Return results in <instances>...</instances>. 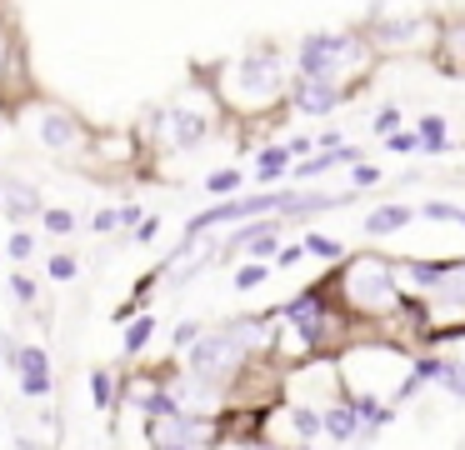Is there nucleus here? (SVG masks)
<instances>
[{"instance_id":"obj_27","label":"nucleus","mask_w":465,"mask_h":450,"mask_svg":"<svg viewBox=\"0 0 465 450\" xmlns=\"http://www.w3.org/2000/svg\"><path fill=\"white\" fill-rule=\"evenodd\" d=\"M81 225L91 230V235H115V230H121V220H115V205H101V210H91Z\"/></svg>"},{"instance_id":"obj_39","label":"nucleus","mask_w":465,"mask_h":450,"mask_svg":"<svg viewBox=\"0 0 465 450\" xmlns=\"http://www.w3.org/2000/svg\"><path fill=\"white\" fill-rule=\"evenodd\" d=\"M0 130H5V115H0Z\"/></svg>"},{"instance_id":"obj_37","label":"nucleus","mask_w":465,"mask_h":450,"mask_svg":"<svg viewBox=\"0 0 465 450\" xmlns=\"http://www.w3.org/2000/svg\"><path fill=\"white\" fill-rule=\"evenodd\" d=\"M11 355H15V335L11 330H0V365H11Z\"/></svg>"},{"instance_id":"obj_2","label":"nucleus","mask_w":465,"mask_h":450,"mask_svg":"<svg viewBox=\"0 0 465 450\" xmlns=\"http://www.w3.org/2000/svg\"><path fill=\"white\" fill-rule=\"evenodd\" d=\"M285 55L271 45L261 50H241L235 60H225L221 70H215V100H221L225 110H235V115H261V110H271L275 100H285Z\"/></svg>"},{"instance_id":"obj_24","label":"nucleus","mask_w":465,"mask_h":450,"mask_svg":"<svg viewBox=\"0 0 465 450\" xmlns=\"http://www.w3.org/2000/svg\"><path fill=\"white\" fill-rule=\"evenodd\" d=\"M265 280H271V260H241L235 275H231V285L235 290H261Z\"/></svg>"},{"instance_id":"obj_22","label":"nucleus","mask_w":465,"mask_h":450,"mask_svg":"<svg viewBox=\"0 0 465 450\" xmlns=\"http://www.w3.org/2000/svg\"><path fill=\"white\" fill-rule=\"evenodd\" d=\"M241 185H245V170H235V165H221V170L205 175V195H215V200L241 195Z\"/></svg>"},{"instance_id":"obj_6","label":"nucleus","mask_w":465,"mask_h":450,"mask_svg":"<svg viewBox=\"0 0 465 450\" xmlns=\"http://www.w3.org/2000/svg\"><path fill=\"white\" fill-rule=\"evenodd\" d=\"M31 135H35V145L51 150V155H81V150L91 145V130L81 125V115L55 105V100H45L31 115Z\"/></svg>"},{"instance_id":"obj_36","label":"nucleus","mask_w":465,"mask_h":450,"mask_svg":"<svg viewBox=\"0 0 465 450\" xmlns=\"http://www.w3.org/2000/svg\"><path fill=\"white\" fill-rule=\"evenodd\" d=\"M115 220H121V230H135L145 220V210L141 205H115Z\"/></svg>"},{"instance_id":"obj_5","label":"nucleus","mask_w":465,"mask_h":450,"mask_svg":"<svg viewBox=\"0 0 465 450\" xmlns=\"http://www.w3.org/2000/svg\"><path fill=\"white\" fill-rule=\"evenodd\" d=\"M145 450H221L225 425L211 415H171V420H141Z\"/></svg>"},{"instance_id":"obj_12","label":"nucleus","mask_w":465,"mask_h":450,"mask_svg":"<svg viewBox=\"0 0 465 450\" xmlns=\"http://www.w3.org/2000/svg\"><path fill=\"white\" fill-rule=\"evenodd\" d=\"M155 340H161V320H155V310L131 315V320L121 325V360H145Z\"/></svg>"},{"instance_id":"obj_20","label":"nucleus","mask_w":465,"mask_h":450,"mask_svg":"<svg viewBox=\"0 0 465 450\" xmlns=\"http://www.w3.org/2000/svg\"><path fill=\"white\" fill-rule=\"evenodd\" d=\"M35 220H41V230H45V235H55V240H65V235H75V230H81V215H75V210H65V205H45Z\"/></svg>"},{"instance_id":"obj_28","label":"nucleus","mask_w":465,"mask_h":450,"mask_svg":"<svg viewBox=\"0 0 465 450\" xmlns=\"http://www.w3.org/2000/svg\"><path fill=\"white\" fill-rule=\"evenodd\" d=\"M381 180H385V170L371 165V160H355L351 165V190H371V185H381Z\"/></svg>"},{"instance_id":"obj_13","label":"nucleus","mask_w":465,"mask_h":450,"mask_svg":"<svg viewBox=\"0 0 465 450\" xmlns=\"http://www.w3.org/2000/svg\"><path fill=\"white\" fill-rule=\"evenodd\" d=\"M415 220V210L411 205H401V200H391V205H375V210H365V220H361V230L371 240H381V235H395V230H405Z\"/></svg>"},{"instance_id":"obj_7","label":"nucleus","mask_w":465,"mask_h":450,"mask_svg":"<svg viewBox=\"0 0 465 450\" xmlns=\"http://www.w3.org/2000/svg\"><path fill=\"white\" fill-rule=\"evenodd\" d=\"M351 95H355V90L335 85V80H305V75H295L291 85H285V100H291L295 115H315V120L331 115V110H341Z\"/></svg>"},{"instance_id":"obj_14","label":"nucleus","mask_w":465,"mask_h":450,"mask_svg":"<svg viewBox=\"0 0 465 450\" xmlns=\"http://www.w3.org/2000/svg\"><path fill=\"white\" fill-rule=\"evenodd\" d=\"M291 175V150L285 145H261L255 150V190H275Z\"/></svg>"},{"instance_id":"obj_35","label":"nucleus","mask_w":465,"mask_h":450,"mask_svg":"<svg viewBox=\"0 0 465 450\" xmlns=\"http://www.w3.org/2000/svg\"><path fill=\"white\" fill-rule=\"evenodd\" d=\"M131 235H135V245H155V235H161V215H145Z\"/></svg>"},{"instance_id":"obj_15","label":"nucleus","mask_w":465,"mask_h":450,"mask_svg":"<svg viewBox=\"0 0 465 450\" xmlns=\"http://www.w3.org/2000/svg\"><path fill=\"white\" fill-rule=\"evenodd\" d=\"M11 375H51L55 370V360H51V350L41 345V340H15V355H11Z\"/></svg>"},{"instance_id":"obj_16","label":"nucleus","mask_w":465,"mask_h":450,"mask_svg":"<svg viewBox=\"0 0 465 450\" xmlns=\"http://www.w3.org/2000/svg\"><path fill=\"white\" fill-rule=\"evenodd\" d=\"M201 330H205V320H195V315H181L171 330H161V340H165V355H171V360H181L185 350H191L195 340H201Z\"/></svg>"},{"instance_id":"obj_10","label":"nucleus","mask_w":465,"mask_h":450,"mask_svg":"<svg viewBox=\"0 0 465 450\" xmlns=\"http://www.w3.org/2000/svg\"><path fill=\"white\" fill-rule=\"evenodd\" d=\"M85 395H91V405L101 415H115L125 400V370L121 365H91L85 370Z\"/></svg>"},{"instance_id":"obj_29","label":"nucleus","mask_w":465,"mask_h":450,"mask_svg":"<svg viewBox=\"0 0 465 450\" xmlns=\"http://www.w3.org/2000/svg\"><path fill=\"white\" fill-rule=\"evenodd\" d=\"M305 260V250H301V240H281V250L271 255V270H295Z\"/></svg>"},{"instance_id":"obj_38","label":"nucleus","mask_w":465,"mask_h":450,"mask_svg":"<svg viewBox=\"0 0 465 450\" xmlns=\"http://www.w3.org/2000/svg\"><path fill=\"white\" fill-rule=\"evenodd\" d=\"M455 225H465V210H455Z\"/></svg>"},{"instance_id":"obj_25","label":"nucleus","mask_w":465,"mask_h":450,"mask_svg":"<svg viewBox=\"0 0 465 450\" xmlns=\"http://www.w3.org/2000/svg\"><path fill=\"white\" fill-rule=\"evenodd\" d=\"M45 275H51L55 285H71V280L81 275V260H75L71 250H51V255H45Z\"/></svg>"},{"instance_id":"obj_33","label":"nucleus","mask_w":465,"mask_h":450,"mask_svg":"<svg viewBox=\"0 0 465 450\" xmlns=\"http://www.w3.org/2000/svg\"><path fill=\"white\" fill-rule=\"evenodd\" d=\"M15 45H11V35H5V25H0V85H5V80H11V70H15Z\"/></svg>"},{"instance_id":"obj_9","label":"nucleus","mask_w":465,"mask_h":450,"mask_svg":"<svg viewBox=\"0 0 465 450\" xmlns=\"http://www.w3.org/2000/svg\"><path fill=\"white\" fill-rule=\"evenodd\" d=\"M321 435L335 440V445H355V440H361V415H355V405L345 400V390H335L321 405Z\"/></svg>"},{"instance_id":"obj_4","label":"nucleus","mask_w":465,"mask_h":450,"mask_svg":"<svg viewBox=\"0 0 465 450\" xmlns=\"http://www.w3.org/2000/svg\"><path fill=\"white\" fill-rule=\"evenodd\" d=\"M211 135H215V115L211 105H195V100H171L151 115V140L161 150H175V155L201 150Z\"/></svg>"},{"instance_id":"obj_23","label":"nucleus","mask_w":465,"mask_h":450,"mask_svg":"<svg viewBox=\"0 0 465 450\" xmlns=\"http://www.w3.org/2000/svg\"><path fill=\"white\" fill-rule=\"evenodd\" d=\"M15 395L31 400V405L55 400V370H51V375H15Z\"/></svg>"},{"instance_id":"obj_34","label":"nucleus","mask_w":465,"mask_h":450,"mask_svg":"<svg viewBox=\"0 0 465 450\" xmlns=\"http://www.w3.org/2000/svg\"><path fill=\"white\" fill-rule=\"evenodd\" d=\"M241 450H295V445H285V440H271L265 430H255V435H241Z\"/></svg>"},{"instance_id":"obj_30","label":"nucleus","mask_w":465,"mask_h":450,"mask_svg":"<svg viewBox=\"0 0 465 450\" xmlns=\"http://www.w3.org/2000/svg\"><path fill=\"white\" fill-rule=\"evenodd\" d=\"M371 130H375V135H391V130H401V110H395V105H381V110H375V120H371Z\"/></svg>"},{"instance_id":"obj_18","label":"nucleus","mask_w":465,"mask_h":450,"mask_svg":"<svg viewBox=\"0 0 465 450\" xmlns=\"http://www.w3.org/2000/svg\"><path fill=\"white\" fill-rule=\"evenodd\" d=\"M5 295H11L15 310H35V305H41V280L25 275V270H11V280H5Z\"/></svg>"},{"instance_id":"obj_8","label":"nucleus","mask_w":465,"mask_h":450,"mask_svg":"<svg viewBox=\"0 0 465 450\" xmlns=\"http://www.w3.org/2000/svg\"><path fill=\"white\" fill-rule=\"evenodd\" d=\"M0 210H5L11 225H31V220L45 210V195L21 175H0Z\"/></svg>"},{"instance_id":"obj_19","label":"nucleus","mask_w":465,"mask_h":450,"mask_svg":"<svg viewBox=\"0 0 465 450\" xmlns=\"http://www.w3.org/2000/svg\"><path fill=\"white\" fill-rule=\"evenodd\" d=\"M301 250H305L311 260H325V265H341V260H345V245H341L335 235H321V230H305V235H301Z\"/></svg>"},{"instance_id":"obj_32","label":"nucleus","mask_w":465,"mask_h":450,"mask_svg":"<svg viewBox=\"0 0 465 450\" xmlns=\"http://www.w3.org/2000/svg\"><path fill=\"white\" fill-rule=\"evenodd\" d=\"M385 150H395V155H411V150H420V140H415V130H391V135H385Z\"/></svg>"},{"instance_id":"obj_17","label":"nucleus","mask_w":465,"mask_h":450,"mask_svg":"<svg viewBox=\"0 0 465 450\" xmlns=\"http://www.w3.org/2000/svg\"><path fill=\"white\" fill-rule=\"evenodd\" d=\"M0 260H11L15 270H21L25 260H35V230L31 225H11V235H5V245H0Z\"/></svg>"},{"instance_id":"obj_26","label":"nucleus","mask_w":465,"mask_h":450,"mask_svg":"<svg viewBox=\"0 0 465 450\" xmlns=\"http://www.w3.org/2000/svg\"><path fill=\"white\" fill-rule=\"evenodd\" d=\"M440 390H445L450 400H465V355H450V360H445Z\"/></svg>"},{"instance_id":"obj_1","label":"nucleus","mask_w":465,"mask_h":450,"mask_svg":"<svg viewBox=\"0 0 465 450\" xmlns=\"http://www.w3.org/2000/svg\"><path fill=\"white\" fill-rule=\"evenodd\" d=\"M331 295H335V305L345 310V320L385 325V320H395L405 290H401V275H395V260L375 255V250H361V255H345L341 265H335Z\"/></svg>"},{"instance_id":"obj_3","label":"nucleus","mask_w":465,"mask_h":450,"mask_svg":"<svg viewBox=\"0 0 465 450\" xmlns=\"http://www.w3.org/2000/svg\"><path fill=\"white\" fill-rule=\"evenodd\" d=\"M365 40L361 35H345V30H311L301 35L295 45V75L305 80H335V85L351 90L355 65H365Z\"/></svg>"},{"instance_id":"obj_21","label":"nucleus","mask_w":465,"mask_h":450,"mask_svg":"<svg viewBox=\"0 0 465 450\" xmlns=\"http://www.w3.org/2000/svg\"><path fill=\"white\" fill-rule=\"evenodd\" d=\"M415 140H420V150L440 155V150L450 145V125H445V115H420V125H415Z\"/></svg>"},{"instance_id":"obj_31","label":"nucleus","mask_w":465,"mask_h":450,"mask_svg":"<svg viewBox=\"0 0 465 450\" xmlns=\"http://www.w3.org/2000/svg\"><path fill=\"white\" fill-rule=\"evenodd\" d=\"M455 210H460V205H450V200H425V205L415 210V215L430 220V225H435V220H455Z\"/></svg>"},{"instance_id":"obj_11","label":"nucleus","mask_w":465,"mask_h":450,"mask_svg":"<svg viewBox=\"0 0 465 450\" xmlns=\"http://www.w3.org/2000/svg\"><path fill=\"white\" fill-rule=\"evenodd\" d=\"M275 410H281L285 425H291V445H295V450H311L315 440H325V435H321V405H311V400H291V395H285Z\"/></svg>"}]
</instances>
